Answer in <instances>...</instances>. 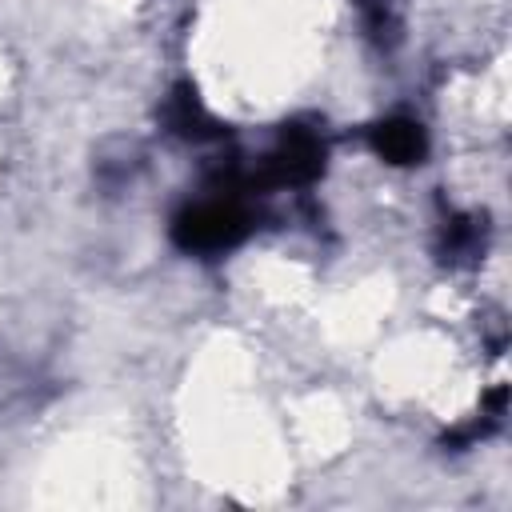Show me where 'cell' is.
I'll return each instance as SVG.
<instances>
[{"mask_svg": "<svg viewBox=\"0 0 512 512\" xmlns=\"http://www.w3.org/2000/svg\"><path fill=\"white\" fill-rule=\"evenodd\" d=\"M252 232V216L244 208V196H204L196 204H184L172 216V244L188 256H224L236 244H244Z\"/></svg>", "mask_w": 512, "mask_h": 512, "instance_id": "cell-1", "label": "cell"}, {"mask_svg": "<svg viewBox=\"0 0 512 512\" xmlns=\"http://www.w3.org/2000/svg\"><path fill=\"white\" fill-rule=\"evenodd\" d=\"M328 144L308 124H284L276 144L248 172V188H308L324 176Z\"/></svg>", "mask_w": 512, "mask_h": 512, "instance_id": "cell-2", "label": "cell"}, {"mask_svg": "<svg viewBox=\"0 0 512 512\" xmlns=\"http://www.w3.org/2000/svg\"><path fill=\"white\" fill-rule=\"evenodd\" d=\"M368 144L372 152L384 160V164H396V168H412L428 156V132L420 120L412 116H384L368 128Z\"/></svg>", "mask_w": 512, "mask_h": 512, "instance_id": "cell-3", "label": "cell"}, {"mask_svg": "<svg viewBox=\"0 0 512 512\" xmlns=\"http://www.w3.org/2000/svg\"><path fill=\"white\" fill-rule=\"evenodd\" d=\"M164 124L172 136L180 140H192V144H204V140H220L224 136V124L208 112V104L200 100V92L192 84H176L164 100Z\"/></svg>", "mask_w": 512, "mask_h": 512, "instance_id": "cell-4", "label": "cell"}, {"mask_svg": "<svg viewBox=\"0 0 512 512\" xmlns=\"http://www.w3.org/2000/svg\"><path fill=\"white\" fill-rule=\"evenodd\" d=\"M480 248H484V224H476L472 216H456L452 224H444V244H440L444 260H452V264L476 260Z\"/></svg>", "mask_w": 512, "mask_h": 512, "instance_id": "cell-5", "label": "cell"}, {"mask_svg": "<svg viewBox=\"0 0 512 512\" xmlns=\"http://www.w3.org/2000/svg\"><path fill=\"white\" fill-rule=\"evenodd\" d=\"M360 8H364V16H368V24L380 32V28H388V0H360Z\"/></svg>", "mask_w": 512, "mask_h": 512, "instance_id": "cell-6", "label": "cell"}]
</instances>
